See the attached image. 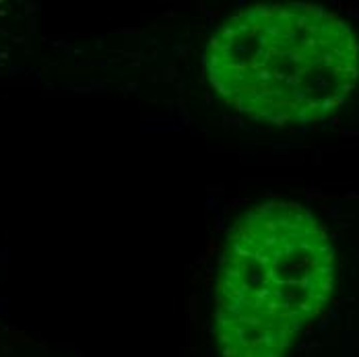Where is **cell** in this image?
Returning a JSON list of instances; mask_svg holds the SVG:
<instances>
[{
    "mask_svg": "<svg viewBox=\"0 0 359 357\" xmlns=\"http://www.w3.org/2000/svg\"><path fill=\"white\" fill-rule=\"evenodd\" d=\"M217 95L254 122L318 124L359 85V39L314 4H256L227 17L205 52Z\"/></svg>",
    "mask_w": 359,
    "mask_h": 357,
    "instance_id": "6da1fadb",
    "label": "cell"
},
{
    "mask_svg": "<svg viewBox=\"0 0 359 357\" xmlns=\"http://www.w3.org/2000/svg\"><path fill=\"white\" fill-rule=\"evenodd\" d=\"M337 254L320 219L293 201H266L231 225L213 287L221 357H287L324 314Z\"/></svg>",
    "mask_w": 359,
    "mask_h": 357,
    "instance_id": "7a4b0ae2",
    "label": "cell"
}]
</instances>
